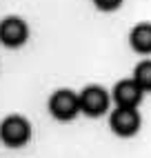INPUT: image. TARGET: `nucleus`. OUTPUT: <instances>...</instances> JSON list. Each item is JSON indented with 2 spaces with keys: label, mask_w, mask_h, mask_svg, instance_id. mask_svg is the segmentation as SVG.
Listing matches in <instances>:
<instances>
[{
  "label": "nucleus",
  "mask_w": 151,
  "mask_h": 158,
  "mask_svg": "<svg viewBox=\"0 0 151 158\" xmlns=\"http://www.w3.org/2000/svg\"><path fill=\"white\" fill-rule=\"evenodd\" d=\"M131 80H133L142 91H151V60L138 62L136 69H133V78H131Z\"/></svg>",
  "instance_id": "8"
},
{
  "label": "nucleus",
  "mask_w": 151,
  "mask_h": 158,
  "mask_svg": "<svg viewBox=\"0 0 151 158\" xmlns=\"http://www.w3.org/2000/svg\"><path fill=\"white\" fill-rule=\"evenodd\" d=\"M142 89H140L131 78H124L120 80L118 85L113 87L111 98L116 102V107H127V109H136L140 102H142Z\"/></svg>",
  "instance_id": "6"
},
{
  "label": "nucleus",
  "mask_w": 151,
  "mask_h": 158,
  "mask_svg": "<svg viewBox=\"0 0 151 158\" xmlns=\"http://www.w3.org/2000/svg\"><path fill=\"white\" fill-rule=\"evenodd\" d=\"M29 38V27L22 18L18 16H7L0 20V43L9 49L22 47Z\"/></svg>",
  "instance_id": "5"
},
{
  "label": "nucleus",
  "mask_w": 151,
  "mask_h": 158,
  "mask_svg": "<svg viewBox=\"0 0 151 158\" xmlns=\"http://www.w3.org/2000/svg\"><path fill=\"white\" fill-rule=\"evenodd\" d=\"M49 114L60 123H69L80 114V102L78 94L71 89H58L49 98Z\"/></svg>",
  "instance_id": "2"
},
{
  "label": "nucleus",
  "mask_w": 151,
  "mask_h": 158,
  "mask_svg": "<svg viewBox=\"0 0 151 158\" xmlns=\"http://www.w3.org/2000/svg\"><path fill=\"white\" fill-rule=\"evenodd\" d=\"M78 102H80V111L84 116L98 118L109 109V91L100 85H87L78 94Z\"/></svg>",
  "instance_id": "3"
},
{
  "label": "nucleus",
  "mask_w": 151,
  "mask_h": 158,
  "mask_svg": "<svg viewBox=\"0 0 151 158\" xmlns=\"http://www.w3.org/2000/svg\"><path fill=\"white\" fill-rule=\"evenodd\" d=\"M96 9H100V11H116L118 7L122 5V0H93Z\"/></svg>",
  "instance_id": "9"
},
{
  "label": "nucleus",
  "mask_w": 151,
  "mask_h": 158,
  "mask_svg": "<svg viewBox=\"0 0 151 158\" xmlns=\"http://www.w3.org/2000/svg\"><path fill=\"white\" fill-rule=\"evenodd\" d=\"M140 125H142V118H140L138 109H127V107H116L109 114V127L116 136H122V138H129V136H136Z\"/></svg>",
  "instance_id": "4"
},
{
  "label": "nucleus",
  "mask_w": 151,
  "mask_h": 158,
  "mask_svg": "<svg viewBox=\"0 0 151 158\" xmlns=\"http://www.w3.org/2000/svg\"><path fill=\"white\" fill-rule=\"evenodd\" d=\"M129 45L136 54L149 56L151 54V23H140L129 34Z\"/></svg>",
  "instance_id": "7"
},
{
  "label": "nucleus",
  "mask_w": 151,
  "mask_h": 158,
  "mask_svg": "<svg viewBox=\"0 0 151 158\" xmlns=\"http://www.w3.org/2000/svg\"><path fill=\"white\" fill-rule=\"evenodd\" d=\"M31 123L20 114H11L0 123V143L9 149H20L31 140Z\"/></svg>",
  "instance_id": "1"
}]
</instances>
